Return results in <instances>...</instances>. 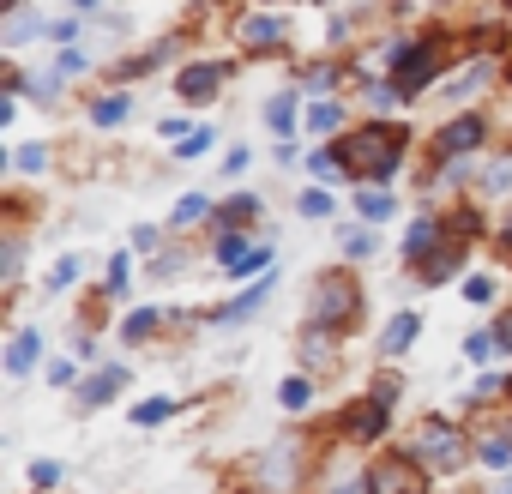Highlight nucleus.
Masks as SVG:
<instances>
[{
  "mask_svg": "<svg viewBox=\"0 0 512 494\" xmlns=\"http://www.w3.org/2000/svg\"><path fill=\"white\" fill-rule=\"evenodd\" d=\"M434 241H440V235H434V223H416V229H410V241H404V254H410L416 266H428V247H434Z\"/></svg>",
  "mask_w": 512,
  "mask_h": 494,
  "instance_id": "14",
  "label": "nucleus"
},
{
  "mask_svg": "<svg viewBox=\"0 0 512 494\" xmlns=\"http://www.w3.org/2000/svg\"><path fill=\"white\" fill-rule=\"evenodd\" d=\"M266 121H272L278 133H290V127H296V103H290V97H272V103H266Z\"/></svg>",
  "mask_w": 512,
  "mask_h": 494,
  "instance_id": "17",
  "label": "nucleus"
},
{
  "mask_svg": "<svg viewBox=\"0 0 512 494\" xmlns=\"http://www.w3.org/2000/svg\"><path fill=\"white\" fill-rule=\"evenodd\" d=\"M193 217H205V199H199V193H193V199H181V205H175V223H193Z\"/></svg>",
  "mask_w": 512,
  "mask_h": 494,
  "instance_id": "32",
  "label": "nucleus"
},
{
  "mask_svg": "<svg viewBox=\"0 0 512 494\" xmlns=\"http://www.w3.org/2000/svg\"><path fill=\"white\" fill-rule=\"evenodd\" d=\"M127 109H133L127 97H103V103L91 109V121H97V127H121V121H127Z\"/></svg>",
  "mask_w": 512,
  "mask_h": 494,
  "instance_id": "15",
  "label": "nucleus"
},
{
  "mask_svg": "<svg viewBox=\"0 0 512 494\" xmlns=\"http://www.w3.org/2000/svg\"><path fill=\"white\" fill-rule=\"evenodd\" d=\"M163 416H169V404H163V398H151V404H139V410H133V422H139V428H145V422H163Z\"/></svg>",
  "mask_w": 512,
  "mask_h": 494,
  "instance_id": "29",
  "label": "nucleus"
},
{
  "mask_svg": "<svg viewBox=\"0 0 512 494\" xmlns=\"http://www.w3.org/2000/svg\"><path fill=\"white\" fill-rule=\"evenodd\" d=\"M278 404H284V410H302V404H308V380H284V386H278Z\"/></svg>",
  "mask_w": 512,
  "mask_h": 494,
  "instance_id": "20",
  "label": "nucleus"
},
{
  "mask_svg": "<svg viewBox=\"0 0 512 494\" xmlns=\"http://www.w3.org/2000/svg\"><path fill=\"white\" fill-rule=\"evenodd\" d=\"M278 37H284L278 19H241V43H253V49H266V43H278Z\"/></svg>",
  "mask_w": 512,
  "mask_h": 494,
  "instance_id": "12",
  "label": "nucleus"
},
{
  "mask_svg": "<svg viewBox=\"0 0 512 494\" xmlns=\"http://www.w3.org/2000/svg\"><path fill=\"white\" fill-rule=\"evenodd\" d=\"M266 290H272V278H260V284H253V290H247V296H235V302H229V308H223L217 320L229 326V320H241V314H253V308H260V302H266Z\"/></svg>",
  "mask_w": 512,
  "mask_h": 494,
  "instance_id": "13",
  "label": "nucleus"
},
{
  "mask_svg": "<svg viewBox=\"0 0 512 494\" xmlns=\"http://www.w3.org/2000/svg\"><path fill=\"white\" fill-rule=\"evenodd\" d=\"M115 386H121V368H103V374L85 386V398H91V404H109V398H115Z\"/></svg>",
  "mask_w": 512,
  "mask_h": 494,
  "instance_id": "16",
  "label": "nucleus"
},
{
  "mask_svg": "<svg viewBox=\"0 0 512 494\" xmlns=\"http://www.w3.org/2000/svg\"><path fill=\"white\" fill-rule=\"evenodd\" d=\"M73 278H79V260H61V266H55V290H67Z\"/></svg>",
  "mask_w": 512,
  "mask_h": 494,
  "instance_id": "33",
  "label": "nucleus"
},
{
  "mask_svg": "<svg viewBox=\"0 0 512 494\" xmlns=\"http://www.w3.org/2000/svg\"><path fill=\"white\" fill-rule=\"evenodd\" d=\"M31 362H37V332H19L7 350V374H31Z\"/></svg>",
  "mask_w": 512,
  "mask_h": 494,
  "instance_id": "11",
  "label": "nucleus"
},
{
  "mask_svg": "<svg viewBox=\"0 0 512 494\" xmlns=\"http://www.w3.org/2000/svg\"><path fill=\"white\" fill-rule=\"evenodd\" d=\"M127 338H145V332H157V314L151 308H139V314H127V326H121Z\"/></svg>",
  "mask_w": 512,
  "mask_h": 494,
  "instance_id": "23",
  "label": "nucleus"
},
{
  "mask_svg": "<svg viewBox=\"0 0 512 494\" xmlns=\"http://www.w3.org/2000/svg\"><path fill=\"white\" fill-rule=\"evenodd\" d=\"M217 85H223V67H187L181 73V97H193V103H211Z\"/></svg>",
  "mask_w": 512,
  "mask_h": 494,
  "instance_id": "9",
  "label": "nucleus"
},
{
  "mask_svg": "<svg viewBox=\"0 0 512 494\" xmlns=\"http://www.w3.org/2000/svg\"><path fill=\"white\" fill-rule=\"evenodd\" d=\"M494 344H500V350H512V314H506V320L494 326Z\"/></svg>",
  "mask_w": 512,
  "mask_h": 494,
  "instance_id": "35",
  "label": "nucleus"
},
{
  "mask_svg": "<svg viewBox=\"0 0 512 494\" xmlns=\"http://www.w3.org/2000/svg\"><path fill=\"white\" fill-rule=\"evenodd\" d=\"M43 163H49V151H43V145H25V151H19V169H31V175H37Z\"/></svg>",
  "mask_w": 512,
  "mask_h": 494,
  "instance_id": "31",
  "label": "nucleus"
},
{
  "mask_svg": "<svg viewBox=\"0 0 512 494\" xmlns=\"http://www.w3.org/2000/svg\"><path fill=\"white\" fill-rule=\"evenodd\" d=\"M452 272H458V254H434V260L422 266V278H428V284H434V278H452Z\"/></svg>",
  "mask_w": 512,
  "mask_h": 494,
  "instance_id": "22",
  "label": "nucleus"
},
{
  "mask_svg": "<svg viewBox=\"0 0 512 494\" xmlns=\"http://www.w3.org/2000/svg\"><path fill=\"white\" fill-rule=\"evenodd\" d=\"M488 187H512V163H494L488 169Z\"/></svg>",
  "mask_w": 512,
  "mask_h": 494,
  "instance_id": "34",
  "label": "nucleus"
},
{
  "mask_svg": "<svg viewBox=\"0 0 512 494\" xmlns=\"http://www.w3.org/2000/svg\"><path fill=\"white\" fill-rule=\"evenodd\" d=\"M217 260H223V266H235V272H260V266H266L272 254H266L260 241H241V235H223V241H217Z\"/></svg>",
  "mask_w": 512,
  "mask_h": 494,
  "instance_id": "6",
  "label": "nucleus"
},
{
  "mask_svg": "<svg viewBox=\"0 0 512 494\" xmlns=\"http://www.w3.org/2000/svg\"><path fill=\"white\" fill-rule=\"evenodd\" d=\"M398 145H404V133L362 127L338 157H344V169H350V175H392V169H398Z\"/></svg>",
  "mask_w": 512,
  "mask_h": 494,
  "instance_id": "1",
  "label": "nucleus"
},
{
  "mask_svg": "<svg viewBox=\"0 0 512 494\" xmlns=\"http://www.w3.org/2000/svg\"><path fill=\"white\" fill-rule=\"evenodd\" d=\"M494 350H500V344H494V332H476V338L464 344V356H470V362H488Z\"/></svg>",
  "mask_w": 512,
  "mask_h": 494,
  "instance_id": "24",
  "label": "nucleus"
},
{
  "mask_svg": "<svg viewBox=\"0 0 512 494\" xmlns=\"http://www.w3.org/2000/svg\"><path fill=\"white\" fill-rule=\"evenodd\" d=\"M350 314H356V284L350 278H326L320 296H314V320L332 326V320H350Z\"/></svg>",
  "mask_w": 512,
  "mask_h": 494,
  "instance_id": "5",
  "label": "nucleus"
},
{
  "mask_svg": "<svg viewBox=\"0 0 512 494\" xmlns=\"http://www.w3.org/2000/svg\"><path fill=\"white\" fill-rule=\"evenodd\" d=\"M506 247H512V223H506Z\"/></svg>",
  "mask_w": 512,
  "mask_h": 494,
  "instance_id": "37",
  "label": "nucleus"
},
{
  "mask_svg": "<svg viewBox=\"0 0 512 494\" xmlns=\"http://www.w3.org/2000/svg\"><path fill=\"white\" fill-rule=\"evenodd\" d=\"M470 145H482V115H458V121L434 139V151H440V157H464Z\"/></svg>",
  "mask_w": 512,
  "mask_h": 494,
  "instance_id": "7",
  "label": "nucleus"
},
{
  "mask_svg": "<svg viewBox=\"0 0 512 494\" xmlns=\"http://www.w3.org/2000/svg\"><path fill=\"white\" fill-rule=\"evenodd\" d=\"M386 416H392V410L368 398V404H356V410L344 416V434H350V440H380V434H386Z\"/></svg>",
  "mask_w": 512,
  "mask_h": 494,
  "instance_id": "8",
  "label": "nucleus"
},
{
  "mask_svg": "<svg viewBox=\"0 0 512 494\" xmlns=\"http://www.w3.org/2000/svg\"><path fill=\"white\" fill-rule=\"evenodd\" d=\"M326 211H332V193H320V187L302 193V217H326Z\"/></svg>",
  "mask_w": 512,
  "mask_h": 494,
  "instance_id": "27",
  "label": "nucleus"
},
{
  "mask_svg": "<svg viewBox=\"0 0 512 494\" xmlns=\"http://www.w3.org/2000/svg\"><path fill=\"white\" fill-rule=\"evenodd\" d=\"M326 494H374V488H368V482H332Z\"/></svg>",
  "mask_w": 512,
  "mask_h": 494,
  "instance_id": "36",
  "label": "nucleus"
},
{
  "mask_svg": "<svg viewBox=\"0 0 512 494\" xmlns=\"http://www.w3.org/2000/svg\"><path fill=\"white\" fill-rule=\"evenodd\" d=\"M380 344H386V356H404V350L416 344V314H398V320L386 326V338H380Z\"/></svg>",
  "mask_w": 512,
  "mask_h": 494,
  "instance_id": "10",
  "label": "nucleus"
},
{
  "mask_svg": "<svg viewBox=\"0 0 512 494\" xmlns=\"http://www.w3.org/2000/svg\"><path fill=\"white\" fill-rule=\"evenodd\" d=\"M356 205H362V217H374V223H380V217H392V193H374V187H368Z\"/></svg>",
  "mask_w": 512,
  "mask_h": 494,
  "instance_id": "18",
  "label": "nucleus"
},
{
  "mask_svg": "<svg viewBox=\"0 0 512 494\" xmlns=\"http://www.w3.org/2000/svg\"><path fill=\"white\" fill-rule=\"evenodd\" d=\"M344 254H350V260H368V254H374V235H368V229H350V235H344Z\"/></svg>",
  "mask_w": 512,
  "mask_h": 494,
  "instance_id": "21",
  "label": "nucleus"
},
{
  "mask_svg": "<svg viewBox=\"0 0 512 494\" xmlns=\"http://www.w3.org/2000/svg\"><path fill=\"white\" fill-rule=\"evenodd\" d=\"M416 464H434V470L464 464V440H458V428H446V422H422V428H416Z\"/></svg>",
  "mask_w": 512,
  "mask_h": 494,
  "instance_id": "2",
  "label": "nucleus"
},
{
  "mask_svg": "<svg viewBox=\"0 0 512 494\" xmlns=\"http://www.w3.org/2000/svg\"><path fill=\"white\" fill-rule=\"evenodd\" d=\"M464 302H494V284L488 278H464Z\"/></svg>",
  "mask_w": 512,
  "mask_h": 494,
  "instance_id": "28",
  "label": "nucleus"
},
{
  "mask_svg": "<svg viewBox=\"0 0 512 494\" xmlns=\"http://www.w3.org/2000/svg\"><path fill=\"white\" fill-rule=\"evenodd\" d=\"M31 31H37V19H31V13H13V19H7V43H25Z\"/></svg>",
  "mask_w": 512,
  "mask_h": 494,
  "instance_id": "25",
  "label": "nucleus"
},
{
  "mask_svg": "<svg viewBox=\"0 0 512 494\" xmlns=\"http://www.w3.org/2000/svg\"><path fill=\"white\" fill-rule=\"evenodd\" d=\"M392 67H398V97H404V91H422V85L434 79V67H440V61H434V49H428V43H404V49L392 55Z\"/></svg>",
  "mask_w": 512,
  "mask_h": 494,
  "instance_id": "3",
  "label": "nucleus"
},
{
  "mask_svg": "<svg viewBox=\"0 0 512 494\" xmlns=\"http://www.w3.org/2000/svg\"><path fill=\"white\" fill-rule=\"evenodd\" d=\"M308 121H314V133H332V127H338V103H314Z\"/></svg>",
  "mask_w": 512,
  "mask_h": 494,
  "instance_id": "26",
  "label": "nucleus"
},
{
  "mask_svg": "<svg viewBox=\"0 0 512 494\" xmlns=\"http://www.w3.org/2000/svg\"><path fill=\"white\" fill-rule=\"evenodd\" d=\"M368 488H374V494H428V482H422L416 458H386V464L368 476Z\"/></svg>",
  "mask_w": 512,
  "mask_h": 494,
  "instance_id": "4",
  "label": "nucleus"
},
{
  "mask_svg": "<svg viewBox=\"0 0 512 494\" xmlns=\"http://www.w3.org/2000/svg\"><path fill=\"white\" fill-rule=\"evenodd\" d=\"M205 145H211V127H193V133L175 145V157H205Z\"/></svg>",
  "mask_w": 512,
  "mask_h": 494,
  "instance_id": "19",
  "label": "nucleus"
},
{
  "mask_svg": "<svg viewBox=\"0 0 512 494\" xmlns=\"http://www.w3.org/2000/svg\"><path fill=\"white\" fill-rule=\"evenodd\" d=\"M31 482H37V488H49V482H61V464H55V458H43V464H31Z\"/></svg>",
  "mask_w": 512,
  "mask_h": 494,
  "instance_id": "30",
  "label": "nucleus"
}]
</instances>
